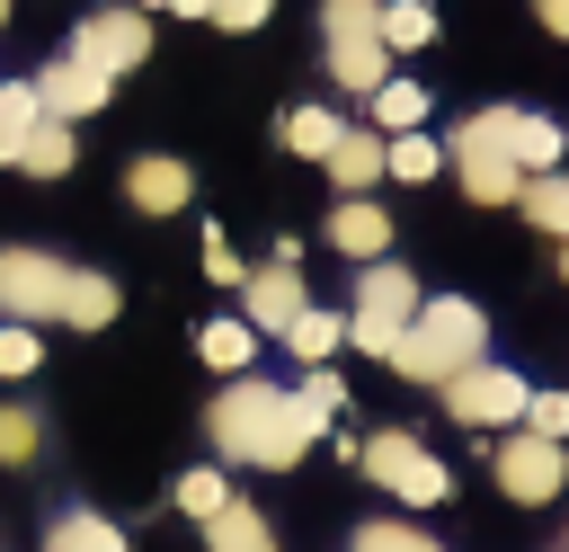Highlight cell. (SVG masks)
Wrapping results in <instances>:
<instances>
[{"label":"cell","instance_id":"21","mask_svg":"<svg viewBox=\"0 0 569 552\" xmlns=\"http://www.w3.org/2000/svg\"><path fill=\"white\" fill-rule=\"evenodd\" d=\"M418 116H427V89H409V80H382L373 89V134L391 142V134H418Z\"/></svg>","mask_w":569,"mask_h":552},{"label":"cell","instance_id":"39","mask_svg":"<svg viewBox=\"0 0 569 552\" xmlns=\"http://www.w3.org/2000/svg\"><path fill=\"white\" fill-rule=\"evenodd\" d=\"M133 9H169V0H133Z\"/></svg>","mask_w":569,"mask_h":552},{"label":"cell","instance_id":"9","mask_svg":"<svg viewBox=\"0 0 569 552\" xmlns=\"http://www.w3.org/2000/svg\"><path fill=\"white\" fill-rule=\"evenodd\" d=\"M560 481H569V454H560V445H542V436H507V445H498V490H507L516 507L560 499Z\"/></svg>","mask_w":569,"mask_h":552},{"label":"cell","instance_id":"26","mask_svg":"<svg viewBox=\"0 0 569 552\" xmlns=\"http://www.w3.org/2000/svg\"><path fill=\"white\" fill-rule=\"evenodd\" d=\"M356 552H436L427 525H400V516H365L356 525Z\"/></svg>","mask_w":569,"mask_h":552},{"label":"cell","instance_id":"5","mask_svg":"<svg viewBox=\"0 0 569 552\" xmlns=\"http://www.w3.org/2000/svg\"><path fill=\"white\" fill-rule=\"evenodd\" d=\"M418 303H427V294L409 285V267H400V258H373V267L356 276V312H347V338H356L365 356H391V347H400V329L418 321Z\"/></svg>","mask_w":569,"mask_h":552},{"label":"cell","instance_id":"16","mask_svg":"<svg viewBox=\"0 0 569 552\" xmlns=\"http://www.w3.org/2000/svg\"><path fill=\"white\" fill-rule=\"evenodd\" d=\"M196 356H204V365H222V374H249L258 329H249V321H204V329H196Z\"/></svg>","mask_w":569,"mask_h":552},{"label":"cell","instance_id":"11","mask_svg":"<svg viewBox=\"0 0 569 552\" xmlns=\"http://www.w3.org/2000/svg\"><path fill=\"white\" fill-rule=\"evenodd\" d=\"M36 107H44L53 125L98 116V107H107V71H89V62H71V53H62V62H44V71H36Z\"/></svg>","mask_w":569,"mask_h":552},{"label":"cell","instance_id":"15","mask_svg":"<svg viewBox=\"0 0 569 552\" xmlns=\"http://www.w3.org/2000/svg\"><path fill=\"white\" fill-rule=\"evenodd\" d=\"M329 80L373 98V89L391 80V45H382V36H329Z\"/></svg>","mask_w":569,"mask_h":552},{"label":"cell","instance_id":"33","mask_svg":"<svg viewBox=\"0 0 569 552\" xmlns=\"http://www.w3.org/2000/svg\"><path fill=\"white\" fill-rule=\"evenodd\" d=\"M338 401H347V383H338L329 365H311V374H302V410H311V418H329Z\"/></svg>","mask_w":569,"mask_h":552},{"label":"cell","instance_id":"35","mask_svg":"<svg viewBox=\"0 0 569 552\" xmlns=\"http://www.w3.org/2000/svg\"><path fill=\"white\" fill-rule=\"evenodd\" d=\"M267 9H276V0H213V27L249 36V27H267Z\"/></svg>","mask_w":569,"mask_h":552},{"label":"cell","instance_id":"7","mask_svg":"<svg viewBox=\"0 0 569 552\" xmlns=\"http://www.w3.org/2000/svg\"><path fill=\"white\" fill-rule=\"evenodd\" d=\"M445 392V410L462 418V427H507V418H525V401H533V383L525 374H507V365H462L453 383H436Z\"/></svg>","mask_w":569,"mask_h":552},{"label":"cell","instance_id":"24","mask_svg":"<svg viewBox=\"0 0 569 552\" xmlns=\"http://www.w3.org/2000/svg\"><path fill=\"white\" fill-rule=\"evenodd\" d=\"M204 534H213V552H276L267 516H258V507H240V499H231V507H222V516H213Z\"/></svg>","mask_w":569,"mask_h":552},{"label":"cell","instance_id":"13","mask_svg":"<svg viewBox=\"0 0 569 552\" xmlns=\"http://www.w3.org/2000/svg\"><path fill=\"white\" fill-rule=\"evenodd\" d=\"M124 196H133L142 214H178V205L196 196V178H187V160H169V151H142V160L124 169Z\"/></svg>","mask_w":569,"mask_h":552},{"label":"cell","instance_id":"27","mask_svg":"<svg viewBox=\"0 0 569 552\" xmlns=\"http://www.w3.org/2000/svg\"><path fill=\"white\" fill-rule=\"evenodd\" d=\"M551 160H560V125H551V116H516V169L542 178Z\"/></svg>","mask_w":569,"mask_h":552},{"label":"cell","instance_id":"32","mask_svg":"<svg viewBox=\"0 0 569 552\" xmlns=\"http://www.w3.org/2000/svg\"><path fill=\"white\" fill-rule=\"evenodd\" d=\"M525 436L560 445V436H569V392H533V401H525Z\"/></svg>","mask_w":569,"mask_h":552},{"label":"cell","instance_id":"38","mask_svg":"<svg viewBox=\"0 0 569 552\" xmlns=\"http://www.w3.org/2000/svg\"><path fill=\"white\" fill-rule=\"evenodd\" d=\"M169 9H178V18H213V0H169Z\"/></svg>","mask_w":569,"mask_h":552},{"label":"cell","instance_id":"30","mask_svg":"<svg viewBox=\"0 0 569 552\" xmlns=\"http://www.w3.org/2000/svg\"><path fill=\"white\" fill-rule=\"evenodd\" d=\"M320 36H382L373 0H320Z\"/></svg>","mask_w":569,"mask_h":552},{"label":"cell","instance_id":"14","mask_svg":"<svg viewBox=\"0 0 569 552\" xmlns=\"http://www.w3.org/2000/svg\"><path fill=\"white\" fill-rule=\"evenodd\" d=\"M329 240H338L347 258H365V267H373V258L391 249V214H382L373 196H338V214H329Z\"/></svg>","mask_w":569,"mask_h":552},{"label":"cell","instance_id":"4","mask_svg":"<svg viewBox=\"0 0 569 552\" xmlns=\"http://www.w3.org/2000/svg\"><path fill=\"white\" fill-rule=\"evenodd\" d=\"M445 160L462 178L471 205H516L525 196V169H516V107H480L445 134Z\"/></svg>","mask_w":569,"mask_h":552},{"label":"cell","instance_id":"6","mask_svg":"<svg viewBox=\"0 0 569 552\" xmlns=\"http://www.w3.org/2000/svg\"><path fill=\"white\" fill-rule=\"evenodd\" d=\"M356 463H365V472H373V481H382L391 499H409V507H436V499L453 490V472H445V463H436V454H427L418 436H400V427L365 436V454H356Z\"/></svg>","mask_w":569,"mask_h":552},{"label":"cell","instance_id":"12","mask_svg":"<svg viewBox=\"0 0 569 552\" xmlns=\"http://www.w3.org/2000/svg\"><path fill=\"white\" fill-rule=\"evenodd\" d=\"M320 169L338 178V196H365L373 178H391V142H382V134H365V125H347V134H338V151H329Z\"/></svg>","mask_w":569,"mask_h":552},{"label":"cell","instance_id":"17","mask_svg":"<svg viewBox=\"0 0 569 552\" xmlns=\"http://www.w3.org/2000/svg\"><path fill=\"white\" fill-rule=\"evenodd\" d=\"M516 205H525V223H533V231H551V240H569V178H560V169H542V178H525V196H516Z\"/></svg>","mask_w":569,"mask_h":552},{"label":"cell","instance_id":"1","mask_svg":"<svg viewBox=\"0 0 569 552\" xmlns=\"http://www.w3.org/2000/svg\"><path fill=\"white\" fill-rule=\"evenodd\" d=\"M329 418H311L302 410V392H276L267 374H231L222 383V401H213V454L222 463H258V472H284V463H302L311 454V436H320Z\"/></svg>","mask_w":569,"mask_h":552},{"label":"cell","instance_id":"31","mask_svg":"<svg viewBox=\"0 0 569 552\" xmlns=\"http://www.w3.org/2000/svg\"><path fill=\"white\" fill-rule=\"evenodd\" d=\"M36 445H44V427H36V410H0V463H36Z\"/></svg>","mask_w":569,"mask_h":552},{"label":"cell","instance_id":"28","mask_svg":"<svg viewBox=\"0 0 569 552\" xmlns=\"http://www.w3.org/2000/svg\"><path fill=\"white\" fill-rule=\"evenodd\" d=\"M427 36H436V9H427V0H391V9H382V45L409 53V45H427Z\"/></svg>","mask_w":569,"mask_h":552},{"label":"cell","instance_id":"3","mask_svg":"<svg viewBox=\"0 0 569 552\" xmlns=\"http://www.w3.org/2000/svg\"><path fill=\"white\" fill-rule=\"evenodd\" d=\"M480 347H489L480 303L445 294V303H418V321L400 329V347H391L382 365H391V374H409V383H453L462 365H480Z\"/></svg>","mask_w":569,"mask_h":552},{"label":"cell","instance_id":"10","mask_svg":"<svg viewBox=\"0 0 569 552\" xmlns=\"http://www.w3.org/2000/svg\"><path fill=\"white\" fill-rule=\"evenodd\" d=\"M240 321L258 329V338H284L293 329V312H302V276H293V258H267V267H249L240 276Z\"/></svg>","mask_w":569,"mask_h":552},{"label":"cell","instance_id":"36","mask_svg":"<svg viewBox=\"0 0 569 552\" xmlns=\"http://www.w3.org/2000/svg\"><path fill=\"white\" fill-rule=\"evenodd\" d=\"M204 276H213V285H240V276H249V267H240V258H231V240H204Z\"/></svg>","mask_w":569,"mask_h":552},{"label":"cell","instance_id":"19","mask_svg":"<svg viewBox=\"0 0 569 552\" xmlns=\"http://www.w3.org/2000/svg\"><path fill=\"white\" fill-rule=\"evenodd\" d=\"M338 338H347V321H338V312H320V303H302V312H293V329H284V347H293L302 365H329V347H338Z\"/></svg>","mask_w":569,"mask_h":552},{"label":"cell","instance_id":"2","mask_svg":"<svg viewBox=\"0 0 569 552\" xmlns=\"http://www.w3.org/2000/svg\"><path fill=\"white\" fill-rule=\"evenodd\" d=\"M0 321H18V329H44V321L107 329L116 321V285L89 276V267H62L44 249H0Z\"/></svg>","mask_w":569,"mask_h":552},{"label":"cell","instance_id":"8","mask_svg":"<svg viewBox=\"0 0 569 552\" xmlns=\"http://www.w3.org/2000/svg\"><path fill=\"white\" fill-rule=\"evenodd\" d=\"M142 53H151V18L142 9H89L80 27H71V62H89V71H142Z\"/></svg>","mask_w":569,"mask_h":552},{"label":"cell","instance_id":"22","mask_svg":"<svg viewBox=\"0 0 569 552\" xmlns=\"http://www.w3.org/2000/svg\"><path fill=\"white\" fill-rule=\"evenodd\" d=\"M338 134H347V125H338L329 107H293V116H284V151H302V160H329Z\"/></svg>","mask_w":569,"mask_h":552},{"label":"cell","instance_id":"25","mask_svg":"<svg viewBox=\"0 0 569 552\" xmlns=\"http://www.w3.org/2000/svg\"><path fill=\"white\" fill-rule=\"evenodd\" d=\"M445 169V142L436 134H391V178L400 187H418V178H436Z\"/></svg>","mask_w":569,"mask_h":552},{"label":"cell","instance_id":"20","mask_svg":"<svg viewBox=\"0 0 569 552\" xmlns=\"http://www.w3.org/2000/svg\"><path fill=\"white\" fill-rule=\"evenodd\" d=\"M44 552H124V534H116L107 516H89V507H71V516H53V534H44Z\"/></svg>","mask_w":569,"mask_h":552},{"label":"cell","instance_id":"40","mask_svg":"<svg viewBox=\"0 0 569 552\" xmlns=\"http://www.w3.org/2000/svg\"><path fill=\"white\" fill-rule=\"evenodd\" d=\"M560 276H569V240H560Z\"/></svg>","mask_w":569,"mask_h":552},{"label":"cell","instance_id":"29","mask_svg":"<svg viewBox=\"0 0 569 552\" xmlns=\"http://www.w3.org/2000/svg\"><path fill=\"white\" fill-rule=\"evenodd\" d=\"M178 507H187V516H204V525H213V516H222V507H231V481H222V472H187V481H178Z\"/></svg>","mask_w":569,"mask_h":552},{"label":"cell","instance_id":"18","mask_svg":"<svg viewBox=\"0 0 569 552\" xmlns=\"http://www.w3.org/2000/svg\"><path fill=\"white\" fill-rule=\"evenodd\" d=\"M36 125H44V107H36V80H0V160H18Z\"/></svg>","mask_w":569,"mask_h":552},{"label":"cell","instance_id":"41","mask_svg":"<svg viewBox=\"0 0 569 552\" xmlns=\"http://www.w3.org/2000/svg\"><path fill=\"white\" fill-rule=\"evenodd\" d=\"M0 27H9V0H0Z\"/></svg>","mask_w":569,"mask_h":552},{"label":"cell","instance_id":"34","mask_svg":"<svg viewBox=\"0 0 569 552\" xmlns=\"http://www.w3.org/2000/svg\"><path fill=\"white\" fill-rule=\"evenodd\" d=\"M0 374H36V329L0 321Z\"/></svg>","mask_w":569,"mask_h":552},{"label":"cell","instance_id":"37","mask_svg":"<svg viewBox=\"0 0 569 552\" xmlns=\"http://www.w3.org/2000/svg\"><path fill=\"white\" fill-rule=\"evenodd\" d=\"M533 9H542V27H551V36H569V0H533Z\"/></svg>","mask_w":569,"mask_h":552},{"label":"cell","instance_id":"23","mask_svg":"<svg viewBox=\"0 0 569 552\" xmlns=\"http://www.w3.org/2000/svg\"><path fill=\"white\" fill-rule=\"evenodd\" d=\"M71 160H80V151H71V125H53V116H44V125L27 134V151H18V169H27V178H62Z\"/></svg>","mask_w":569,"mask_h":552}]
</instances>
